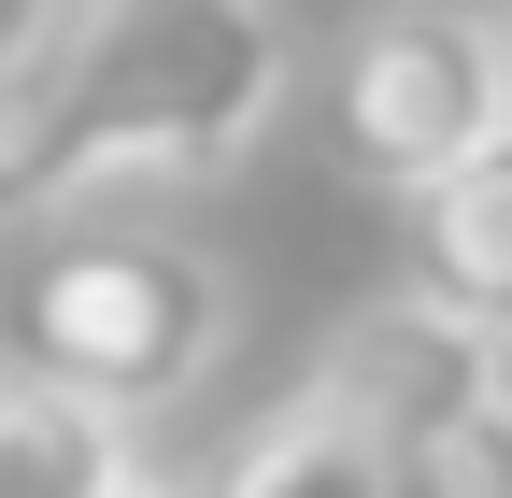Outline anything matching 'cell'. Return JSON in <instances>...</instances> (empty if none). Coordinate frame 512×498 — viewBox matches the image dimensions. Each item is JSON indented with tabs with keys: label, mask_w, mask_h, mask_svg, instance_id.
<instances>
[{
	"label": "cell",
	"mask_w": 512,
	"mask_h": 498,
	"mask_svg": "<svg viewBox=\"0 0 512 498\" xmlns=\"http://www.w3.org/2000/svg\"><path fill=\"white\" fill-rule=\"evenodd\" d=\"M299 43L271 0H15L0 15V228L214 185L285 114Z\"/></svg>",
	"instance_id": "6da1fadb"
},
{
	"label": "cell",
	"mask_w": 512,
	"mask_h": 498,
	"mask_svg": "<svg viewBox=\"0 0 512 498\" xmlns=\"http://www.w3.org/2000/svg\"><path fill=\"white\" fill-rule=\"evenodd\" d=\"M15 328H29L43 385H72V399H100V413L143 427V413H171L214 370L228 271L200 257V242H171V228H72V242H43Z\"/></svg>",
	"instance_id": "7a4b0ae2"
},
{
	"label": "cell",
	"mask_w": 512,
	"mask_h": 498,
	"mask_svg": "<svg viewBox=\"0 0 512 498\" xmlns=\"http://www.w3.org/2000/svg\"><path fill=\"white\" fill-rule=\"evenodd\" d=\"M313 385L370 442L384 498H512V370L484 328L427 314V299H370Z\"/></svg>",
	"instance_id": "3957f363"
},
{
	"label": "cell",
	"mask_w": 512,
	"mask_h": 498,
	"mask_svg": "<svg viewBox=\"0 0 512 498\" xmlns=\"http://www.w3.org/2000/svg\"><path fill=\"white\" fill-rule=\"evenodd\" d=\"M498 129H512V29L484 0H384L342 43V157L370 185L413 200L427 171H456Z\"/></svg>",
	"instance_id": "277c9868"
},
{
	"label": "cell",
	"mask_w": 512,
	"mask_h": 498,
	"mask_svg": "<svg viewBox=\"0 0 512 498\" xmlns=\"http://www.w3.org/2000/svg\"><path fill=\"white\" fill-rule=\"evenodd\" d=\"M399 299L512 342V129L470 143L456 171H427L399 200Z\"/></svg>",
	"instance_id": "5b68a950"
},
{
	"label": "cell",
	"mask_w": 512,
	"mask_h": 498,
	"mask_svg": "<svg viewBox=\"0 0 512 498\" xmlns=\"http://www.w3.org/2000/svg\"><path fill=\"white\" fill-rule=\"evenodd\" d=\"M0 498H143L128 413L43 385V370H0Z\"/></svg>",
	"instance_id": "8992f818"
},
{
	"label": "cell",
	"mask_w": 512,
	"mask_h": 498,
	"mask_svg": "<svg viewBox=\"0 0 512 498\" xmlns=\"http://www.w3.org/2000/svg\"><path fill=\"white\" fill-rule=\"evenodd\" d=\"M200 498H384V470H370L356 427L328 413V385H313V399H285L271 427H242L228 470H214Z\"/></svg>",
	"instance_id": "52a82bcc"
},
{
	"label": "cell",
	"mask_w": 512,
	"mask_h": 498,
	"mask_svg": "<svg viewBox=\"0 0 512 498\" xmlns=\"http://www.w3.org/2000/svg\"><path fill=\"white\" fill-rule=\"evenodd\" d=\"M498 29H512V0H498Z\"/></svg>",
	"instance_id": "ba28073f"
},
{
	"label": "cell",
	"mask_w": 512,
	"mask_h": 498,
	"mask_svg": "<svg viewBox=\"0 0 512 498\" xmlns=\"http://www.w3.org/2000/svg\"><path fill=\"white\" fill-rule=\"evenodd\" d=\"M143 498H157V484H143Z\"/></svg>",
	"instance_id": "9c48e42d"
}]
</instances>
